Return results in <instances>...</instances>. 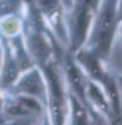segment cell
Listing matches in <instances>:
<instances>
[{
  "instance_id": "cell-1",
  "label": "cell",
  "mask_w": 122,
  "mask_h": 125,
  "mask_svg": "<svg viewBox=\"0 0 122 125\" xmlns=\"http://www.w3.org/2000/svg\"><path fill=\"white\" fill-rule=\"evenodd\" d=\"M118 24L117 0H101L84 46L99 54L101 58H106L113 48Z\"/></svg>"
},
{
  "instance_id": "cell-2",
  "label": "cell",
  "mask_w": 122,
  "mask_h": 125,
  "mask_svg": "<svg viewBox=\"0 0 122 125\" xmlns=\"http://www.w3.org/2000/svg\"><path fill=\"white\" fill-rule=\"evenodd\" d=\"M46 79L47 87V116L51 125H66L68 115V92L66 91L64 76L59 61L54 59L46 66L41 67Z\"/></svg>"
},
{
  "instance_id": "cell-3",
  "label": "cell",
  "mask_w": 122,
  "mask_h": 125,
  "mask_svg": "<svg viewBox=\"0 0 122 125\" xmlns=\"http://www.w3.org/2000/svg\"><path fill=\"white\" fill-rule=\"evenodd\" d=\"M101 0H74L66 11V28L68 45L67 50L75 53L87 42L92 21Z\"/></svg>"
},
{
  "instance_id": "cell-4",
  "label": "cell",
  "mask_w": 122,
  "mask_h": 125,
  "mask_svg": "<svg viewBox=\"0 0 122 125\" xmlns=\"http://www.w3.org/2000/svg\"><path fill=\"white\" fill-rule=\"evenodd\" d=\"M34 5L39 12L45 25L53 37L60 45L67 48L68 37L66 28V9L60 0H34Z\"/></svg>"
},
{
  "instance_id": "cell-5",
  "label": "cell",
  "mask_w": 122,
  "mask_h": 125,
  "mask_svg": "<svg viewBox=\"0 0 122 125\" xmlns=\"http://www.w3.org/2000/svg\"><path fill=\"white\" fill-rule=\"evenodd\" d=\"M5 94H17V95L32 96L46 105L47 103V87L46 79L42 70L33 65L29 69L20 73L17 79Z\"/></svg>"
},
{
  "instance_id": "cell-6",
  "label": "cell",
  "mask_w": 122,
  "mask_h": 125,
  "mask_svg": "<svg viewBox=\"0 0 122 125\" xmlns=\"http://www.w3.org/2000/svg\"><path fill=\"white\" fill-rule=\"evenodd\" d=\"M46 105L32 96L8 94L4 100L1 115L8 117V120H30L33 117H39L43 115Z\"/></svg>"
},
{
  "instance_id": "cell-7",
  "label": "cell",
  "mask_w": 122,
  "mask_h": 125,
  "mask_svg": "<svg viewBox=\"0 0 122 125\" xmlns=\"http://www.w3.org/2000/svg\"><path fill=\"white\" fill-rule=\"evenodd\" d=\"M62 74L64 76V82L70 92L76 95L79 99L88 107L85 100V86L88 78L81 70L79 63L74 58V54L67 50L62 57Z\"/></svg>"
},
{
  "instance_id": "cell-8",
  "label": "cell",
  "mask_w": 122,
  "mask_h": 125,
  "mask_svg": "<svg viewBox=\"0 0 122 125\" xmlns=\"http://www.w3.org/2000/svg\"><path fill=\"white\" fill-rule=\"evenodd\" d=\"M72 54H74L75 61L79 63V66L81 67V70L84 71L88 79L100 83V80L103 79L106 70L104 69L103 58L99 54H96L91 49L85 48V46L80 48L79 50H76Z\"/></svg>"
},
{
  "instance_id": "cell-9",
  "label": "cell",
  "mask_w": 122,
  "mask_h": 125,
  "mask_svg": "<svg viewBox=\"0 0 122 125\" xmlns=\"http://www.w3.org/2000/svg\"><path fill=\"white\" fill-rule=\"evenodd\" d=\"M85 100H87L89 111L100 113L109 123H112V119H113L112 109L109 105V101H108V97L105 95L100 83L88 79L87 86H85Z\"/></svg>"
},
{
  "instance_id": "cell-10",
  "label": "cell",
  "mask_w": 122,
  "mask_h": 125,
  "mask_svg": "<svg viewBox=\"0 0 122 125\" xmlns=\"http://www.w3.org/2000/svg\"><path fill=\"white\" fill-rule=\"evenodd\" d=\"M100 84L103 87L105 95L108 97L109 105L112 109V125H122V100L118 87V80L114 79L109 73H105L103 79L100 80Z\"/></svg>"
},
{
  "instance_id": "cell-11",
  "label": "cell",
  "mask_w": 122,
  "mask_h": 125,
  "mask_svg": "<svg viewBox=\"0 0 122 125\" xmlns=\"http://www.w3.org/2000/svg\"><path fill=\"white\" fill-rule=\"evenodd\" d=\"M70 125H92L91 111L76 95L68 91Z\"/></svg>"
},
{
  "instance_id": "cell-12",
  "label": "cell",
  "mask_w": 122,
  "mask_h": 125,
  "mask_svg": "<svg viewBox=\"0 0 122 125\" xmlns=\"http://www.w3.org/2000/svg\"><path fill=\"white\" fill-rule=\"evenodd\" d=\"M24 29V20L20 15H9L0 19V37L12 38L21 34Z\"/></svg>"
},
{
  "instance_id": "cell-13",
  "label": "cell",
  "mask_w": 122,
  "mask_h": 125,
  "mask_svg": "<svg viewBox=\"0 0 122 125\" xmlns=\"http://www.w3.org/2000/svg\"><path fill=\"white\" fill-rule=\"evenodd\" d=\"M24 7V0H0V19L9 15H20Z\"/></svg>"
},
{
  "instance_id": "cell-14",
  "label": "cell",
  "mask_w": 122,
  "mask_h": 125,
  "mask_svg": "<svg viewBox=\"0 0 122 125\" xmlns=\"http://www.w3.org/2000/svg\"><path fill=\"white\" fill-rule=\"evenodd\" d=\"M33 125H51L50 124V120H49V116H47V112L43 115V116L41 115L38 117V120H37Z\"/></svg>"
},
{
  "instance_id": "cell-15",
  "label": "cell",
  "mask_w": 122,
  "mask_h": 125,
  "mask_svg": "<svg viewBox=\"0 0 122 125\" xmlns=\"http://www.w3.org/2000/svg\"><path fill=\"white\" fill-rule=\"evenodd\" d=\"M26 120H5L1 125H25Z\"/></svg>"
},
{
  "instance_id": "cell-16",
  "label": "cell",
  "mask_w": 122,
  "mask_h": 125,
  "mask_svg": "<svg viewBox=\"0 0 122 125\" xmlns=\"http://www.w3.org/2000/svg\"><path fill=\"white\" fill-rule=\"evenodd\" d=\"M4 100H5V91L3 90L1 84H0V115H1L3 107H4Z\"/></svg>"
},
{
  "instance_id": "cell-17",
  "label": "cell",
  "mask_w": 122,
  "mask_h": 125,
  "mask_svg": "<svg viewBox=\"0 0 122 125\" xmlns=\"http://www.w3.org/2000/svg\"><path fill=\"white\" fill-rule=\"evenodd\" d=\"M117 11H118V17L120 21L122 20V0H117Z\"/></svg>"
},
{
  "instance_id": "cell-18",
  "label": "cell",
  "mask_w": 122,
  "mask_h": 125,
  "mask_svg": "<svg viewBox=\"0 0 122 125\" xmlns=\"http://www.w3.org/2000/svg\"><path fill=\"white\" fill-rule=\"evenodd\" d=\"M62 1V4H63V7H64V9H70V7L72 5V3H74V0H60Z\"/></svg>"
},
{
  "instance_id": "cell-19",
  "label": "cell",
  "mask_w": 122,
  "mask_h": 125,
  "mask_svg": "<svg viewBox=\"0 0 122 125\" xmlns=\"http://www.w3.org/2000/svg\"><path fill=\"white\" fill-rule=\"evenodd\" d=\"M117 34L120 36L121 38V42H122V20L120 21V24H118V29H117Z\"/></svg>"
},
{
  "instance_id": "cell-20",
  "label": "cell",
  "mask_w": 122,
  "mask_h": 125,
  "mask_svg": "<svg viewBox=\"0 0 122 125\" xmlns=\"http://www.w3.org/2000/svg\"><path fill=\"white\" fill-rule=\"evenodd\" d=\"M118 87H120V94H121V100H122V79L118 80Z\"/></svg>"
},
{
  "instance_id": "cell-21",
  "label": "cell",
  "mask_w": 122,
  "mask_h": 125,
  "mask_svg": "<svg viewBox=\"0 0 122 125\" xmlns=\"http://www.w3.org/2000/svg\"><path fill=\"white\" fill-rule=\"evenodd\" d=\"M92 125H104V121H103V120H100V119H97V120H96V123H93Z\"/></svg>"
}]
</instances>
